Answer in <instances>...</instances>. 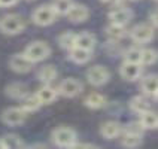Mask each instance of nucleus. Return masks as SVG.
I'll return each instance as SVG.
<instances>
[{"instance_id": "nucleus-11", "label": "nucleus", "mask_w": 158, "mask_h": 149, "mask_svg": "<svg viewBox=\"0 0 158 149\" xmlns=\"http://www.w3.org/2000/svg\"><path fill=\"white\" fill-rule=\"evenodd\" d=\"M107 17H109V21H110V24L125 27V26H127V24H128V23H130V21L133 19L134 14H133L131 9L125 8V6H118L116 9L110 10Z\"/></svg>"}, {"instance_id": "nucleus-32", "label": "nucleus", "mask_w": 158, "mask_h": 149, "mask_svg": "<svg viewBox=\"0 0 158 149\" xmlns=\"http://www.w3.org/2000/svg\"><path fill=\"white\" fill-rule=\"evenodd\" d=\"M18 3V0H0V6L2 8H10V6H15Z\"/></svg>"}, {"instance_id": "nucleus-24", "label": "nucleus", "mask_w": 158, "mask_h": 149, "mask_svg": "<svg viewBox=\"0 0 158 149\" xmlns=\"http://www.w3.org/2000/svg\"><path fill=\"white\" fill-rule=\"evenodd\" d=\"M0 145H2V149L24 148V143L21 140V137L18 134H14V133H9V134H5L3 137H0Z\"/></svg>"}, {"instance_id": "nucleus-23", "label": "nucleus", "mask_w": 158, "mask_h": 149, "mask_svg": "<svg viewBox=\"0 0 158 149\" xmlns=\"http://www.w3.org/2000/svg\"><path fill=\"white\" fill-rule=\"evenodd\" d=\"M139 122H140V125H142V128H143V130H155V128L158 127L157 112H154V110L151 109V110H146V112L140 114V119H139Z\"/></svg>"}, {"instance_id": "nucleus-1", "label": "nucleus", "mask_w": 158, "mask_h": 149, "mask_svg": "<svg viewBox=\"0 0 158 149\" xmlns=\"http://www.w3.org/2000/svg\"><path fill=\"white\" fill-rule=\"evenodd\" d=\"M26 19L18 14H8L0 18V33L6 36H17L26 30Z\"/></svg>"}, {"instance_id": "nucleus-29", "label": "nucleus", "mask_w": 158, "mask_h": 149, "mask_svg": "<svg viewBox=\"0 0 158 149\" xmlns=\"http://www.w3.org/2000/svg\"><path fill=\"white\" fill-rule=\"evenodd\" d=\"M140 54H142L140 48H137V46H131V48H128L127 51H124L123 52L124 61L137 63V64H140Z\"/></svg>"}, {"instance_id": "nucleus-14", "label": "nucleus", "mask_w": 158, "mask_h": 149, "mask_svg": "<svg viewBox=\"0 0 158 149\" xmlns=\"http://www.w3.org/2000/svg\"><path fill=\"white\" fill-rule=\"evenodd\" d=\"M121 133H123V125L119 122H116V121H106L100 127V134L105 137L106 140L116 139Z\"/></svg>"}, {"instance_id": "nucleus-37", "label": "nucleus", "mask_w": 158, "mask_h": 149, "mask_svg": "<svg viewBox=\"0 0 158 149\" xmlns=\"http://www.w3.org/2000/svg\"><path fill=\"white\" fill-rule=\"evenodd\" d=\"M0 149H2V145H0Z\"/></svg>"}, {"instance_id": "nucleus-9", "label": "nucleus", "mask_w": 158, "mask_h": 149, "mask_svg": "<svg viewBox=\"0 0 158 149\" xmlns=\"http://www.w3.org/2000/svg\"><path fill=\"white\" fill-rule=\"evenodd\" d=\"M27 112L23 110V107H8L6 110H3L2 114V121L3 124H6L9 127H17V125H21V124L26 122L27 119Z\"/></svg>"}, {"instance_id": "nucleus-25", "label": "nucleus", "mask_w": 158, "mask_h": 149, "mask_svg": "<svg viewBox=\"0 0 158 149\" xmlns=\"http://www.w3.org/2000/svg\"><path fill=\"white\" fill-rule=\"evenodd\" d=\"M105 33L107 36L109 40H114V42H119L123 40L124 37L127 36V30L123 26H115V24H109L105 28Z\"/></svg>"}, {"instance_id": "nucleus-22", "label": "nucleus", "mask_w": 158, "mask_h": 149, "mask_svg": "<svg viewBox=\"0 0 158 149\" xmlns=\"http://www.w3.org/2000/svg\"><path fill=\"white\" fill-rule=\"evenodd\" d=\"M40 100L37 98V96L35 94H30V93H27L26 96L21 98V107H23V110H26L27 114H31V112H36V110H39L40 109Z\"/></svg>"}, {"instance_id": "nucleus-28", "label": "nucleus", "mask_w": 158, "mask_h": 149, "mask_svg": "<svg viewBox=\"0 0 158 149\" xmlns=\"http://www.w3.org/2000/svg\"><path fill=\"white\" fill-rule=\"evenodd\" d=\"M157 51L152 49V48H146V49H142L140 54V64L142 66H152L157 63Z\"/></svg>"}, {"instance_id": "nucleus-31", "label": "nucleus", "mask_w": 158, "mask_h": 149, "mask_svg": "<svg viewBox=\"0 0 158 149\" xmlns=\"http://www.w3.org/2000/svg\"><path fill=\"white\" fill-rule=\"evenodd\" d=\"M143 131H145V130L142 128L140 122H137V121L128 122L123 128V133H128V134H140V136H143Z\"/></svg>"}, {"instance_id": "nucleus-30", "label": "nucleus", "mask_w": 158, "mask_h": 149, "mask_svg": "<svg viewBox=\"0 0 158 149\" xmlns=\"http://www.w3.org/2000/svg\"><path fill=\"white\" fill-rule=\"evenodd\" d=\"M72 5H73L72 0H54L52 8L57 15H66L67 10L72 8Z\"/></svg>"}, {"instance_id": "nucleus-3", "label": "nucleus", "mask_w": 158, "mask_h": 149, "mask_svg": "<svg viewBox=\"0 0 158 149\" xmlns=\"http://www.w3.org/2000/svg\"><path fill=\"white\" fill-rule=\"evenodd\" d=\"M24 54L31 63H40L51 55V46L44 40H35L26 46Z\"/></svg>"}, {"instance_id": "nucleus-15", "label": "nucleus", "mask_w": 158, "mask_h": 149, "mask_svg": "<svg viewBox=\"0 0 158 149\" xmlns=\"http://www.w3.org/2000/svg\"><path fill=\"white\" fill-rule=\"evenodd\" d=\"M128 107L130 110L134 112V114L140 115L146 110H151V98L146 96H134L133 98H130L128 101Z\"/></svg>"}, {"instance_id": "nucleus-2", "label": "nucleus", "mask_w": 158, "mask_h": 149, "mask_svg": "<svg viewBox=\"0 0 158 149\" xmlns=\"http://www.w3.org/2000/svg\"><path fill=\"white\" fill-rule=\"evenodd\" d=\"M52 142L58 148H73L78 142V134L70 127H57L52 131Z\"/></svg>"}, {"instance_id": "nucleus-17", "label": "nucleus", "mask_w": 158, "mask_h": 149, "mask_svg": "<svg viewBox=\"0 0 158 149\" xmlns=\"http://www.w3.org/2000/svg\"><path fill=\"white\" fill-rule=\"evenodd\" d=\"M27 93H28V87L24 82H12L5 88V94L12 100H21Z\"/></svg>"}, {"instance_id": "nucleus-4", "label": "nucleus", "mask_w": 158, "mask_h": 149, "mask_svg": "<svg viewBox=\"0 0 158 149\" xmlns=\"http://www.w3.org/2000/svg\"><path fill=\"white\" fill-rule=\"evenodd\" d=\"M57 19V14L54 10L52 5H42L39 8H36L31 14V21L33 24L39 27H48L54 24Z\"/></svg>"}, {"instance_id": "nucleus-6", "label": "nucleus", "mask_w": 158, "mask_h": 149, "mask_svg": "<svg viewBox=\"0 0 158 149\" xmlns=\"http://www.w3.org/2000/svg\"><path fill=\"white\" fill-rule=\"evenodd\" d=\"M57 91L60 96L66 97V98H73L84 91V84L76 78H66L60 82Z\"/></svg>"}, {"instance_id": "nucleus-34", "label": "nucleus", "mask_w": 158, "mask_h": 149, "mask_svg": "<svg viewBox=\"0 0 158 149\" xmlns=\"http://www.w3.org/2000/svg\"><path fill=\"white\" fill-rule=\"evenodd\" d=\"M100 2L105 5H119L121 3V0H100Z\"/></svg>"}, {"instance_id": "nucleus-5", "label": "nucleus", "mask_w": 158, "mask_h": 149, "mask_svg": "<svg viewBox=\"0 0 158 149\" xmlns=\"http://www.w3.org/2000/svg\"><path fill=\"white\" fill-rule=\"evenodd\" d=\"M155 36V27H152L149 23H142L134 26L130 30V37L134 43L137 45H145L151 42Z\"/></svg>"}, {"instance_id": "nucleus-38", "label": "nucleus", "mask_w": 158, "mask_h": 149, "mask_svg": "<svg viewBox=\"0 0 158 149\" xmlns=\"http://www.w3.org/2000/svg\"><path fill=\"white\" fill-rule=\"evenodd\" d=\"M131 2H136V0H131Z\"/></svg>"}, {"instance_id": "nucleus-16", "label": "nucleus", "mask_w": 158, "mask_h": 149, "mask_svg": "<svg viewBox=\"0 0 158 149\" xmlns=\"http://www.w3.org/2000/svg\"><path fill=\"white\" fill-rule=\"evenodd\" d=\"M36 96L40 100L42 106L52 105L54 101L57 100V97H58V91H57V88H54L52 85L49 84V85H44V87L39 88V89L36 91Z\"/></svg>"}, {"instance_id": "nucleus-12", "label": "nucleus", "mask_w": 158, "mask_h": 149, "mask_svg": "<svg viewBox=\"0 0 158 149\" xmlns=\"http://www.w3.org/2000/svg\"><path fill=\"white\" fill-rule=\"evenodd\" d=\"M140 81L142 94L149 98H157L158 96V76L155 73H149L139 79Z\"/></svg>"}, {"instance_id": "nucleus-18", "label": "nucleus", "mask_w": 158, "mask_h": 149, "mask_svg": "<svg viewBox=\"0 0 158 149\" xmlns=\"http://www.w3.org/2000/svg\"><path fill=\"white\" fill-rule=\"evenodd\" d=\"M91 58H93V51H88L84 48L75 46L69 51V60L75 64H87Z\"/></svg>"}, {"instance_id": "nucleus-20", "label": "nucleus", "mask_w": 158, "mask_h": 149, "mask_svg": "<svg viewBox=\"0 0 158 149\" xmlns=\"http://www.w3.org/2000/svg\"><path fill=\"white\" fill-rule=\"evenodd\" d=\"M57 76H58V72L55 69V66H52V64H46L44 67H40L39 72H37V79H39L44 85L52 84L54 81L57 79Z\"/></svg>"}, {"instance_id": "nucleus-13", "label": "nucleus", "mask_w": 158, "mask_h": 149, "mask_svg": "<svg viewBox=\"0 0 158 149\" xmlns=\"http://www.w3.org/2000/svg\"><path fill=\"white\" fill-rule=\"evenodd\" d=\"M67 19L70 23H75V24H81L84 21H87L89 18V9L85 6V5H78V3H73L72 8L67 10L66 14Z\"/></svg>"}, {"instance_id": "nucleus-27", "label": "nucleus", "mask_w": 158, "mask_h": 149, "mask_svg": "<svg viewBox=\"0 0 158 149\" xmlns=\"http://www.w3.org/2000/svg\"><path fill=\"white\" fill-rule=\"evenodd\" d=\"M143 142V136L140 134H128V133H123V146L124 148H139Z\"/></svg>"}, {"instance_id": "nucleus-36", "label": "nucleus", "mask_w": 158, "mask_h": 149, "mask_svg": "<svg viewBox=\"0 0 158 149\" xmlns=\"http://www.w3.org/2000/svg\"><path fill=\"white\" fill-rule=\"evenodd\" d=\"M27 2H31V0H27Z\"/></svg>"}, {"instance_id": "nucleus-10", "label": "nucleus", "mask_w": 158, "mask_h": 149, "mask_svg": "<svg viewBox=\"0 0 158 149\" xmlns=\"http://www.w3.org/2000/svg\"><path fill=\"white\" fill-rule=\"evenodd\" d=\"M119 75L124 81H128V82H136L142 78L143 75V66L137 64V63H127L124 61L119 67Z\"/></svg>"}, {"instance_id": "nucleus-33", "label": "nucleus", "mask_w": 158, "mask_h": 149, "mask_svg": "<svg viewBox=\"0 0 158 149\" xmlns=\"http://www.w3.org/2000/svg\"><path fill=\"white\" fill-rule=\"evenodd\" d=\"M149 19H151V26H152V27H157V10H155V9L151 12Z\"/></svg>"}, {"instance_id": "nucleus-21", "label": "nucleus", "mask_w": 158, "mask_h": 149, "mask_svg": "<svg viewBox=\"0 0 158 149\" xmlns=\"http://www.w3.org/2000/svg\"><path fill=\"white\" fill-rule=\"evenodd\" d=\"M84 105L87 106L88 109H93V110H98L102 107H105L107 105V100L103 94H98V93H91L85 97L84 100Z\"/></svg>"}, {"instance_id": "nucleus-26", "label": "nucleus", "mask_w": 158, "mask_h": 149, "mask_svg": "<svg viewBox=\"0 0 158 149\" xmlns=\"http://www.w3.org/2000/svg\"><path fill=\"white\" fill-rule=\"evenodd\" d=\"M75 40H76V33L75 31H63L57 39L58 46L64 51H70L72 48H75Z\"/></svg>"}, {"instance_id": "nucleus-7", "label": "nucleus", "mask_w": 158, "mask_h": 149, "mask_svg": "<svg viewBox=\"0 0 158 149\" xmlns=\"http://www.w3.org/2000/svg\"><path fill=\"white\" fill-rule=\"evenodd\" d=\"M110 79V72L105 66H93L87 70V81L93 87H103Z\"/></svg>"}, {"instance_id": "nucleus-19", "label": "nucleus", "mask_w": 158, "mask_h": 149, "mask_svg": "<svg viewBox=\"0 0 158 149\" xmlns=\"http://www.w3.org/2000/svg\"><path fill=\"white\" fill-rule=\"evenodd\" d=\"M97 43L96 36L89 31H82V33H76V40H75V46H79V48H84V49H88V51H93L94 46Z\"/></svg>"}, {"instance_id": "nucleus-8", "label": "nucleus", "mask_w": 158, "mask_h": 149, "mask_svg": "<svg viewBox=\"0 0 158 149\" xmlns=\"http://www.w3.org/2000/svg\"><path fill=\"white\" fill-rule=\"evenodd\" d=\"M8 64H9V69L12 72H15L18 75H26V73H28V72L33 69V64L35 63L30 61L28 57L24 52H18V54L10 55Z\"/></svg>"}, {"instance_id": "nucleus-35", "label": "nucleus", "mask_w": 158, "mask_h": 149, "mask_svg": "<svg viewBox=\"0 0 158 149\" xmlns=\"http://www.w3.org/2000/svg\"><path fill=\"white\" fill-rule=\"evenodd\" d=\"M30 148H46L45 143H36V145H30Z\"/></svg>"}]
</instances>
